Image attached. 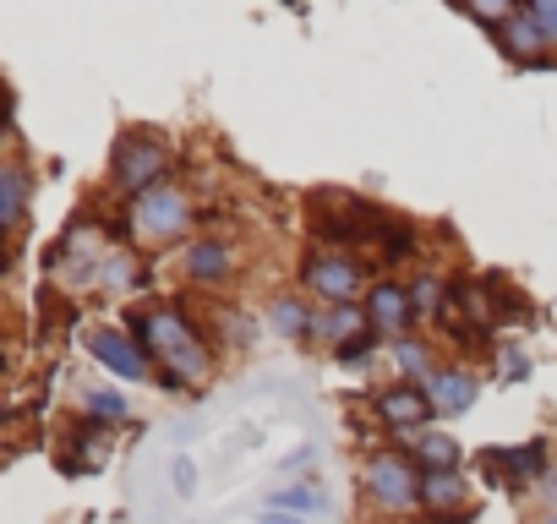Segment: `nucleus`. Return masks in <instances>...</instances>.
I'll use <instances>...</instances> for the list:
<instances>
[{
  "mask_svg": "<svg viewBox=\"0 0 557 524\" xmlns=\"http://www.w3.org/2000/svg\"><path fill=\"white\" fill-rule=\"evenodd\" d=\"M137 334H143V345H153V350L175 366V377H202V372H208V350L191 339V328H186L175 312H148V317L137 323Z\"/></svg>",
  "mask_w": 557,
  "mask_h": 524,
  "instance_id": "1",
  "label": "nucleus"
},
{
  "mask_svg": "<svg viewBox=\"0 0 557 524\" xmlns=\"http://www.w3.org/2000/svg\"><path fill=\"white\" fill-rule=\"evenodd\" d=\"M367 481H372V497H377L383 508H410V502L421 497V475H416L405 459H394V453H383Z\"/></svg>",
  "mask_w": 557,
  "mask_h": 524,
  "instance_id": "2",
  "label": "nucleus"
},
{
  "mask_svg": "<svg viewBox=\"0 0 557 524\" xmlns=\"http://www.w3.org/2000/svg\"><path fill=\"white\" fill-rule=\"evenodd\" d=\"M159 175H164V148H159L153 137H137V142L121 148V159H115V180H121V186H132V191L148 197V186H153Z\"/></svg>",
  "mask_w": 557,
  "mask_h": 524,
  "instance_id": "3",
  "label": "nucleus"
},
{
  "mask_svg": "<svg viewBox=\"0 0 557 524\" xmlns=\"http://www.w3.org/2000/svg\"><path fill=\"white\" fill-rule=\"evenodd\" d=\"M307 285L318 296H329V301H350L361 290V269H356L350 257H312L307 262Z\"/></svg>",
  "mask_w": 557,
  "mask_h": 524,
  "instance_id": "4",
  "label": "nucleus"
},
{
  "mask_svg": "<svg viewBox=\"0 0 557 524\" xmlns=\"http://www.w3.org/2000/svg\"><path fill=\"white\" fill-rule=\"evenodd\" d=\"M186 224V197L181 191H148L137 197V229L143 235H175Z\"/></svg>",
  "mask_w": 557,
  "mask_h": 524,
  "instance_id": "5",
  "label": "nucleus"
},
{
  "mask_svg": "<svg viewBox=\"0 0 557 524\" xmlns=\"http://www.w3.org/2000/svg\"><path fill=\"white\" fill-rule=\"evenodd\" d=\"M88 350H94V361H99V366H110L115 377H132V383H143V377H148L143 350H137L132 339H121V334H88Z\"/></svg>",
  "mask_w": 557,
  "mask_h": 524,
  "instance_id": "6",
  "label": "nucleus"
},
{
  "mask_svg": "<svg viewBox=\"0 0 557 524\" xmlns=\"http://www.w3.org/2000/svg\"><path fill=\"white\" fill-rule=\"evenodd\" d=\"M426 399H432L437 415H459V410L475 404V377L470 372H432L426 377Z\"/></svg>",
  "mask_w": 557,
  "mask_h": 524,
  "instance_id": "7",
  "label": "nucleus"
},
{
  "mask_svg": "<svg viewBox=\"0 0 557 524\" xmlns=\"http://www.w3.org/2000/svg\"><path fill=\"white\" fill-rule=\"evenodd\" d=\"M421 502L437 519H459L465 513V481L454 470H432V475H421Z\"/></svg>",
  "mask_w": 557,
  "mask_h": 524,
  "instance_id": "8",
  "label": "nucleus"
},
{
  "mask_svg": "<svg viewBox=\"0 0 557 524\" xmlns=\"http://www.w3.org/2000/svg\"><path fill=\"white\" fill-rule=\"evenodd\" d=\"M410 312H416V307H410V290H399V285H377V290H372V312H367V317H372V328H377V334L405 328V323H410Z\"/></svg>",
  "mask_w": 557,
  "mask_h": 524,
  "instance_id": "9",
  "label": "nucleus"
},
{
  "mask_svg": "<svg viewBox=\"0 0 557 524\" xmlns=\"http://www.w3.org/2000/svg\"><path fill=\"white\" fill-rule=\"evenodd\" d=\"M383 415H388L394 426H421V421L432 415V399L416 394V388H388V394H383Z\"/></svg>",
  "mask_w": 557,
  "mask_h": 524,
  "instance_id": "10",
  "label": "nucleus"
},
{
  "mask_svg": "<svg viewBox=\"0 0 557 524\" xmlns=\"http://www.w3.org/2000/svg\"><path fill=\"white\" fill-rule=\"evenodd\" d=\"M323 491L318 486H278L273 497H268V508H278V513H296V519H307V513H323Z\"/></svg>",
  "mask_w": 557,
  "mask_h": 524,
  "instance_id": "11",
  "label": "nucleus"
},
{
  "mask_svg": "<svg viewBox=\"0 0 557 524\" xmlns=\"http://www.w3.org/2000/svg\"><path fill=\"white\" fill-rule=\"evenodd\" d=\"M186 269H191V279H224L230 274V251L213 246V240H202V246L186 251Z\"/></svg>",
  "mask_w": 557,
  "mask_h": 524,
  "instance_id": "12",
  "label": "nucleus"
},
{
  "mask_svg": "<svg viewBox=\"0 0 557 524\" xmlns=\"http://www.w3.org/2000/svg\"><path fill=\"white\" fill-rule=\"evenodd\" d=\"M541 45H546L541 23H535L530 12H513V23H508V50H513V55H541Z\"/></svg>",
  "mask_w": 557,
  "mask_h": 524,
  "instance_id": "13",
  "label": "nucleus"
},
{
  "mask_svg": "<svg viewBox=\"0 0 557 524\" xmlns=\"http://www.w3.org/2000/svg\"><path fill=\"white\" fill-rule=\"evenodd\" d=\"M268 317H273V328H278V334H290V339L312 334V317H307V307H296V301H278Z\"/></svg>",
  "mask_w": 557,
  "mask_h": 524,
  "instance_id": "14",
  "label": "nucleus"
},
{
  "mask_svg": "<svg viewBox=\"0 0 557 524\" xmlns=\"http://www.w3.org/2000/svg\"><path fill=\"white\" fill-rule=\"evenodd\" d=\"M0 191H7V208H0V219H7V224H23V197H28V186H23V170H17V164L0 175Z\"/></svg>",
  "mask_w": 557,
  "mask_h": 524,
  "instance_id": "15",
  "label": "nucleus"
},
{
  "mask_svg": "<svg viewBox=\"0 0 557 524\" xmlns=\"http://www.w3.org/2000/svg\"><path fill=\"white\" fill-rule=\"evenodd\" d=\"M421 459L437 464V470H454L459 464V448H454V437H421Z\"/></svg>",
  "mask_w": 557,
  "mask_h": 524,
  "instance_id": "16",
  "label": "nucleus"
},
{
  "mask_svg": "<svg viewBox=\"0 0 557 524\" xmlns=\"http://www.w3.org/2000/svg\"><path fill=\"white\" fill-rule=\"evenodd\" d=\"M88 410H94L99 421H121V415H126V399H121V394H104V388H94V394H88Z\"/></svg>",
  "mask_w": 557,
  "mask_h": 524,
  "instance_id": "17",
  "label": "nucleus"
},
{
  "mask_svg": "<svg viewBox=\"0 0 557 524\" xmlns=\"http://www.w3.org/2000/svg\"><path fill=\"white\" fill-rule=\"evenodd\" d=\"M530 17L541 23V34H546V45H557V0H541V7H530Z\"/></svg>",
  "mask_w": 557,
  "mask_h": 524,
  "instance_id": "18",
  "label": "nucleus"
},
{
  "mask_svg": "<svg viewBox=\"0 0 557 524\" xmlns=\"http://www.w3.org/2000/svg\"><path fill=\"white\" fill-rule=\"evenodd\" d=\"M399 366H405L410 377H421V372H426V355H421V345H410V339H405V345H399ZM426 377H432V372H426Z\"/></svg>",
  "mask_w": 557,
  "mask_h": 524,
  "instance_id": "19",
  "label": "nucleus"
},
{
  "mask_svg": "<svg viewBox=\"0 0 557 524\" xmlns=\"http://www.w3.org/2000/svg\"><path fill=\"white\" fill-rule=\"evenodd\" d=\"M170 481H175V491H181V497H191V491H197V470H191V459H175Z\"/></svg>",
  "mask_w": 557,
  "mask_h": 524,
  "instance_id": "20",
  "label": "nucleus"
},
{
  "mask_svg": "<svg viewBox=\"0 0 557 524\" xmlns=\"http://www.w3.org/2000/svg\"><path fill=\"white\" fill-rule=\"evenodd\" d=\"M410 301H421V312H437V307H432V301H443V290H437V285H432V279H421V285H416V290H410Z\"/></svg>",
  "mask_w": 557,
  "mask_h": 524,
  "instance_id": "21",
  "label": "nucleus"
},
{
  "mask_svg": "<svg viewBox=\"0 0 557 524\" xmlns=\"http://www.w3.org/2000/svg\"><path fill=\"white\" fill-rule=\"evenodd\" d=\"M367 350H372V339H345L339 345V361L350 366V361H367Z\"/></svg>",
  "mask_w": 557,
  "mask_h": 524,
  "instance_id": "22",
  "label": "nucleus"
},
{
  "mask_svg": "<svg viewBox=\"0 0 557 524\" xmlns=\"http://www.w3.org/2000/svg\"><path fill=\"white\" fill-rule=\"evenodd\" d=\"M257 524H307V519H296V513H278V508H262V519Z\"/></svg>",
  "mask_w": 557,
  "mask_h": 524,
  "instance_id": "23",
  "label": "nucleus"
},
{
  "mask_svg": "<svg viewBox=\"0 0 557 524\" xmlns=\"http://www.w3.org/2000/svg\"><path fill=\"white\" fill-rule=\"evenodd\" d=\"M356 323H361V317H356V312H339V317H334V323H329V328H334V334H350V328H356Z\"/></svg>",
  "mask_w": 557,
  "mask_h": 524,
  "instance_id": "24",
  "label": "nucleus"
},
{
  "mask_svg": "<svg viewBox=\"0 0 557 524\" xmlns=\"http://www.w3.org/2000/svg\"><path fill=\"white\" fill-rule=\"evenodd\" d=\"M546 524H557V513H552V519H546Z\"/></svg>",
  "mask_w": 557,
  "mask_h": 524,
  "instance_id": "25",
  "label": "nucleus"
}]
</instances>
